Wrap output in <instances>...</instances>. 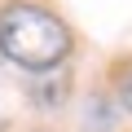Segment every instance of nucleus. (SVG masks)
Here are the masks:
<instances>
[{
	"mask_svg": "<svg viewBox=\"0 0 132 132\" xmlns=\"http://www.w3.org/2000/svg\"><path fill=\"white\" fill-rule=\"evenodd\" d=\"M0 48L9 62L27 66V71H48V66L66 62L71 31L57 13L27 5V0H13V5L0 9Z\"/></svg>",
	"mask_w": 132,
	"mask_h": 132,
	"instance_id": "f257e3e1",
	"label": "nucleus"
},
{
	"mask_svg": "<svg viewBox=\"0 0 132 132\" xmlns=\"http://www.w3.org/2000/svg\"><path fill=\"white\" fill-rule=\"evenodd\" d=\"M119 101L132 110V66H128V71H123V79H119Z\"/></svg>",
	"mask_w": 132,
	"mask_h": 132,
	"instance_id": "f03ea898",
	"label": "nucleus"
}]
</instances>
